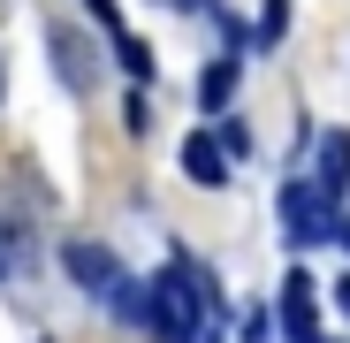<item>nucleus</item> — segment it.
<instances>
[{
  "instance_id": "nucleus-6",
  "label": "nucleus",
  "mask_w": 350,
  "mask_h": 343,
  "mask_svg": "<svg viewBox=\"0 0 350 343\" xmlns=\"http://www.w3.org/2000/svg\"><path fill=\"white\" fill-rule=\"evenodd\" d=\"M342 183H350V130H327L320 138V191L342 199Z\"/></svg>"
},
{
  "instance_id": "nucleus-3",
  "label": "nucleus",
  "mask_w": 350,
  "mask_h": 343,
  "mask_svg": "<svg viewBox=\"0 0 350 343\" xmlns=\"http://www.w3.org/2000/svg\"><path fill=\"white\" fill-rule=\"evenodd\" d=\"M282 328H289V343H327L312 320V275L305 267H289V282H282Z\"/></svg>"
},
{
  "instance_id": "nucleus-14",
  "label": "nucleus",
  "mask_w": 350,
  "mask_h": 343,
  "mask_svg": "<svg viewBox=\"0 0 350 343\" xmlns=\"http://www.w3.org/2000/svg\"><path fill=\"white\" fill-rule=\"evenodd\" d=\"M0 282H8V267H0Z\"/></svg>"
},
{
  "instance_id": "nucleus-2",
  "label": "nucleus",
  "mask_w": 350,
  "mask_h": 343,
  "mask_svg": "<svg viewBox=\"0 0 350 343\" xmlns=\"http://www.w3.org/2000/svg\"><path fill=\"white\" fill-rule=\"evenodd\" d=\"M62 267H69V282H77V290H92V298H122L130 290V282H122V259H114L107 244H84V237H69L62 244Z\"/></svg>"
},
{
  "instance_id": "nucleus-5",
  "label": "nucleus",
  "mask_w": 350,
  "mask_h": 343,
  "mask_svg": "<svg viewBox=\"0 0 350 343\" xmlns=\"http://www.w3.org/2000/svg\"><path fill=\"white\" fill-rule=\"evenodd\" d=\"M183 176H191V183H206V191H221V183H228V145H221L213 130H191V138H183Z\"/></svg>"
},
{
  "instance_id": "nucleus-1",
  "label": "nucleus",
  "mask_w": 350,
  "mask_h": 343,
  "mask_svg": "<svg viewBox=\"0 0 350 343\" xmlns=\"http://www.w3.org/2000/svg\"><path fill=\"white\" fill-rule=\"evenodd\" d=\"M282 229H289V244H320L342 229V214L320 183H282Z\"/></svg>"
},
{
  "instance_id": "nucleus-9",
  "label": "nucleus",
  "mask_w": 350,
  "mask_h": 343,
  "mask_svg": "<svg viewBox=\"0 0 350 343\" xmlns=\"http://www.w3.org/2000/svg\"><path fill=\"white\" fill-rule=\"evenodd\" d=\"M114 62H122L137 84H152V46H137V38H114Z\"/></svg>"
},
{
  "instance_id": "nucleus-7",
  "label": "nucleus",
  "mask_w": 350,
  "mask_h": 343,
  "mask_svg": "<svg viewBox=\"0 0 350 343\" xmlns=\"http://www.w3.org/2000/svg\"><path fill=\"white\" fill-rule=\"evenodd\" d=\"M228 92H237V53H221V62H206L198 69V107L213 114V107H228Z\"/></svg>"
},
{
  "instance_id": "nucleus-12",
  "label": "nucleus",
  "mask_w": 350,
  "mask_h": 343,
  "mask_svg": "<svg viewBox=\"0 0 350 343\" xmlns=\"http://www.w3.org/2000/svg\"><path fill=\"white\" fill-rule=\"evenodd\" d=\"M244 343H267V305H252V313H244Z\"/></svg>"
},
{
  "instance_id": "nucleus-4",
  "label": "nucleus",
  "mask_w": 350,
  "mask_h": 343,
  "mask_svg": "<svg viewBox=\"0 0 350 343\" xmlns=\"http://www.w3.org/2000/svg\"><path fill=\"white\" fill-rule=\"evenodd\" d=\"M46 46H53V69H62L69 92H92V53H84V31L77 23H46Z\"/></svg>"
},
{
  "instance_id": "nucleus-11",
  "label": "nucleus",
  "mask_w": 350,
  "mask_h": 343,
  "mask_svg": "<svg viewBox=\"0 0 350 343\" xmlns=\"http://www.w3.org/2000/svg\"><path fill=\"white\" fill-rule=\"evenodd\" d=\"M84 8L99 16V31H107V38H130V31H122V8H114V0H84Z\"/></svg>"
},
{
  "instance_id": "nucleus-10",
  "label": "nucleus",
  "mask_w": 350,
  "mask_h": 343,
  "mask_svg": "<svg viewBox=\"0 0 350 343\" xmlns=\"http://www.w3.org/2000/svg\"><path fill=\"white\" fill-rule=\"evenodd\" d=\"M122 130H130V138H145V130H152V99H145V92H130V99H122Z\"/></svg>"
},
{
  "instance_id": "nucleus-13",
  "label": "nucleus",
  "mask_w": 350,
  "mask_h": 343,
  "mask_svg": "<svg viewBox=\"0 0 350 343\" xmlns=\"http://www.w3.org/2000/svg\"><path fill=\"white\" fill-rule=\"evenodd\" d=\"M160 8H183V16H198V8H213V0H160Z\"/></svg>"
},
{
  "instance_id": "nucleus-8",
  "label": "nucleus",
  "mask_w": 350,
  "mask_h": 343,
  "mask_svg": "<svg viewBox=\"0 0 350 343\" xmlns=\"http://www.w3.org/2000/svg\"><path fill=\"white\" fill-rule=\"evenodd\" d=\"M282 38H289V0H267L259 23H252V46H267V53H274Z\"/></svg>"
}]
</instances>
